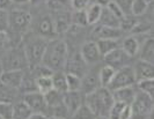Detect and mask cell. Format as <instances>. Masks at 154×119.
<instances>
[{"label":"cell","mask_w":154,"mask_h":119,"mask_svg":"<svg viewBox=\"0 0 154 119\" xmlns=\"http://www.w3.org/2000/svg\"><path fill=\"white\" fill-rule=\"evenodd\" d=\"M80 56L84 59L87 65H93V64L99 63L101 60V56L100 51L97 49V45L95 42H86L85 44L81 46V50H80Z\"/></svg>","instance_id":"30bf717a"},{"label":"cell","mask_w":154,"mask_h":119,"mask_svg":"<svg viewBox=\"0 0 154 119\" xmlns=\"http://www.w3.org/2000/svg\"><path fill=\"white\" fill-rule=\"evenodd\" d=\"M130 106L132 111L131 119H146L153 112V97L138 90Z\"/></svg>","instance_id":"277c9868"},{"label":"cell","mask_w":154,"mask_h":119,"mask_svg":"<svg viewBox=\"0 0 154 119\" xmlns=\"http://www.w3.org/2000/svg\"><path fill=\"white\" fill-rule=\"evenodd\" d=\"M48 119H65V118H62V117H50V118Z\"/></svg>","instance_id":"c3c4849f"},{"label":"cell","mask_w":154,"mask_h":119,"mask_svg":"<svg viewBox=\"0 0 154 119\" xmlns=\"http://www.w3.org/2000/svg\"><path fill=\"white\" fill-rule=\"evenodd\" d=\"M119 22H121V20L118 17H116L108 8H102L99 23L106 25V27H110V28H119Z\"/></svg>","instance_id":"cb8c5ba5"},{"label":"cell","mask_w":154,"mask_h":119,"mask_svg":"<svg viewBox=\"0 0 154 119\" xmlns=\"http://www.w3.org/2000/svg\"><path fill=\"white\" fill-rule=\"evenodd\" d=\"M102 8L103 6H101L97 2H93L89 4L87 8L85 9L86 16H87V22L88 24H97L100 21V16L102 13Z\"/></svg>","instance_id":"44dd1931"},{"label":"cell","mask_w":154,"mask_h":119,"mask_svg":"<svg viewBox=\"0 0 154 119\" xmlns=\"http://www.w3.org/2000/svg\"><path fill=\"white\" fill-rule=\"evenodd\" d=\"M86 66L87 64L84 61V59L81 58L80 53L74 55L71 58H67V61L65 65V68L67 70V73H72V74H75L78 76L82 78L86 73Z\"/></svg>","instance_id":"4fadbf2b"},{"label":"cell","mask_w":154,"mask_h":119,"mask_svg":"<svg viewBox=\"0 0 154 119\" xmlns=\"http://www.w3.org/2000/svg\"><path fill=\"white\" fill-rule=\"evenodd\" d=\"M139 46H140V44H139L138 40L136 37H133V36H130V37H128V38L124 40L121 49L125 52L126 56L131 58V57H134L138 53Z\"/></svg>","instance_id":"d4e9b609"},{"label":"cell","mask_w":154,"mask_h":119,"mask_svg":"<svg viewBox=\"0 0 154 119\" xmlns=\"http://www.w3.org/2000/svg\"><path fill=\"white\" fill-rule=\"evenodd\" d=\"M37 32L39 34L41 37L46 38V40H51L56 36V31H54V22L52 19L49 16H44L39 20L38 24H37Z\"/></svg>","instance_id":"d6986e66"},{"label":"cell","mask_w":154,"mask_h":119,"mask_svg":"<svg viewBox=\"0 0 154 119\" xmlns=\"http://www.w3.org/2000/svg\"><path fill=\"white\" fill-rule=\"evenodd\" d=\"M35 86H36V90L39 91L41 94H43V95L54 89L52 79L49 75H45V76H36V79H35Z\"/></svg>","instance_id":"4316f807"},{"label":"cell","mask_w":154,"mask_h":119,"mask_svg":"<svg viewBox=\"0 0 154 119\" xmlns=\"http://www.w3.org/2000/svg\"><path fill=\"white\" fill-rule=\"evenodd\" d=\"M49 40L43 37H30L24 42L23 44V51L28 61V66L31 68H35L42 64V59L45 52L46 45Z\"/></svg>","instance_id":"3957f363"},{"label":"cell","mask_w":154,"mask_h":119,"mask_svg":"<svg viewBox=\"0 0 154 119\" xmlns=\"http://www.w3.org/2000/svg\"><path fill=\"white\" fill-rule=\"evenodd\" d=\"M52 22H54L56 35H57V34H63V32L67 31L69 29V27H71V24H72L71 14L67 13L66 10L56 12Z\"/></svg>","instance_id":"9a60e30c"},{"label":"cell","mask_w":154,"mask_h":119,"mask_svg":"<svg viewBox=\"0 0 154 119\" xmlns=\"http://www.w3.org/2000/svg\"><path fill=\"white\" fill-rule=\"evenodd\" d=\"M95 43H96L97 49H99L102 57L108 55L109 52H111L112 50L119 48V42H118V40H115V38H102V40H97Z\"/></svg>","instance_id":"7402d4cb"},{"label":"cell","mask_w":154,"mask_h":119,"mask_svg":"<svg viewBox=\"0 0 154 119\" xmlns=\"http://www.w3.org/2000/svg\"><path fill=\"white\" fill-rule=\"evenodd\" d=\"M8 22L9 28L14 32L22 34L24 32L31 23V14L28 10L23 9H13L8 13Z\"/></svg>","instance_id":"8992f818"},{"label":"cell","mask_w":154,"mask_h":119,"mask_svg":"<svg viewBox=\"0 0 154 119\" xmlns=\"http://www.w3.org/2000/svg\"><path fill=\"white\" fill-rule=\"evenodd\" d=\"M114 102L112 93L106 87H99L96 90L87 94L84 101L95 116H108Z\"/></svg>","instance_id":"7a4b0ae2"},{"label":"cell","mask_w":154,"mask_h":119,"mask_svg":"<svg viewBox=\"0 0 154 119\" xmlns=\"http://www.w3.org/2000/svg\"><path fill=\"white\" fill-rule=\"evenodd\" d=\"M8 29H9L8 12L6 9L0 8V32H7Z\"/></svg>","instance_id":"8d00e7d4"},{"label":"cell","mask_w":154,"mask_h":119,"mask_svg":"<svg viewBox=\"0 0 154 119\" xmlns=\"http://www.w3.org/2000/svg\"><path fill=\"white\" fill-rule=\"evenodd\" d=\"M9 44V37L7 32H0V51H4Z\"/></svg>","instance_id":"60d3db41"},{"label":"cell","mask_w":154,"mask_h":119,"mask_svg":"<svg viewBox=\"0 0 154 119\" xmlns=\"http://www.w3.org/2000/svg\"><path fill=\"white\" fill-rule=\"evenodd\" d=\"M118 7L122 9L125 15H130L132 8V0H112Z\"/></svg>","instance_id":"74e56055"},{"label":"cell","mask_w":154,"mask_h":119,"mask_svg":"<svg viewBox=\"0 0 154 119\" xmlns=\"http://www.w3.org/2000/svg\"><path fill=\"white\" fill-rule=\"evenodd\" d=\"M11 4V0H0V8L5 9Z\"/></svg>","instance_id":"7bdbcfd3"},{"label":"cell","mask_w":154,"mask_h":119,"mask_svg":"<svg viewBox=\"0 0 154 119\" xmlns=\"http://www.w3.org/2000/svg\"><path fill=\"white\" fill-rule=\"evenodd\" d=\"M23 102L27 104L32 112H45L46 103L44 95L39 91H29L23 96Z\"/></svg>","instance_id":"9c48e42d"},{"label":"cell","mask_w":154,"mask_h":119,"mask_svg":"<svg viewBox=\"0 0 154 119\" xmlns=\"http://www.w3.org/2000/svg\"><path fill=\"white\" fill-rule=\"evenodd\" d=\"M121 35H122V30L119 28H110V27H106L102 24H99L93 30V36L97 40H102V38L118 40L121 37Z\"/></svg>","instance_id":"e0dca14e"},{"label":"cell","mask_w":154,"mask_h":119,"mask_svg":"<svg viewBox=\"0 0 154 119\" xmlns=\"http://www.w3.org/2000/svg\"><path fill=\"white\" fill-rule=\"evenodd\" d=\"M139 55L140 60H145L148 63H153L154 59V42L152 37L146 38L141 46H139Z\"/></svg>","instance_id":"ffe728a7"},{"label":"cell","mask_w":154,"mask_h":119,"mask_svg":"<svg viewBox=\"0 0 154 119\" xmlns=\"http://www.w3.org/2000/svg\"><path fill=\"white\" fill-rule=\"evenodd\" d=\"M95 119H109L108 116H96Z\"/></svg>","instance_id":"bcb514c9"},{"label":"cell","mask_w":154,"mask_h":119,"mask_svg":"<svg viewBox=\"0 0 154 119\" xmlns=\"http://www.w3.org/2000/svg\"><path fill=\"white\" fill-rule=\"evenodd\" d=\"M54 90L64 94L67 91V83H66V74L63 71H56L51 75Z\"/></svg>","instance_id":"603a6c76"},{"label":"cell","mask_w":154,"mask_h":119,"mask_svg":"<svg viewBox=\"0 0 154 119\" xmlns=\"http://www.w3.org/2000/svg\"><path fill=\"white\" fill-rule=\"evenodd\" d=\"M0 117L2 119H13V104L11 102H0Z\"/></svg>","instance_id":"d590c367"},{"label":"cell","mask_w":154,"mask_h":119,"mask_svg":"<svg viewBox=\"0 0 154 119\" xmlns=\"http://www.w3.org/2000/svg\"><path fill=\"white\" fill-rule=\"evenodd\" d=\"M63 101H64L65 108L67 110V113L72 116L79 109V106L81 104H84L82 93L80 90H75V91L69 90L63 94Z\"/></svg>","instance_id":"8fae6325"},{"label":"cell","mask_w":154,"mask_h":119,"mask_svg":"<svg viewBox=\"0 0 154 119\" xmlns=\"http://www.w3.org/2000/svg\"><path fill=\"white\" fill-rule=\"evenodd\" d=\"M95 117L96 116L94 115V112L85 103L81 104L77 111L72 115V119H95Z\"/></svg>","instance_id":"f1b7e54d"},{"label":"cell","mask_w":154,"mask_h":119,"mask_svg":"<svg viewBox=\"0 0 154 119\" xmlns=\"http://www.w3.org/2000/svg\"><path fill=\"white\" fill-rule=\"evenodd\" d=\"M71 20H72V23L79 25V27H85L88 24L85 9L84 10H74V13L71 15Z\"/></svg>","instance_id":"836d02e7"},{"label":"cell","mask_w":154,"mask_h":119,"mask_svg":"<svg viewBox=\"0 0 154 119\" xmlns=\"http://www.w3.org/2000/svg\"><path fill=\"white\" fill-rule=\"evenodd\" d=\"M2 72H4V66H2V61L0 60V75L2 74Z\"/></svg>","instance_id":"7dc6e473"},{"label":"cell","mask_w":154,"mask_h":119,"mask_svg":"<svg viewBox=\"0 0 154 119\" xmlns=\"http://www.w3.org/2000/svg\"><path fill=\"white\" fill-rule=\"evenodd\" d=\"M136 83V78H134V73H133V68L131 66L126 65L123 66L118 70H116L115 75L111 80L110 85L108 86V89L110 91L119 89V88L124 87H130Z\"/></svg>","instance_id":"5b68a950"},{"label":"cell","mask_w":154,"mask_h":119,"mask_svg":"<svg viewBox=\"0 0 154 119\" xmlns=\"http://www.w3.org/2000/svg\"><path fill=\"white\" fill-rule=\"evenodd\" d=\"M12 2H14V4H19V5H23V4H28L29 2V0H11Z\"/></svg>","instance_id":"ee69618b"},{"label":"cell","mask_w":154,"mask_h":119,"mask_svg":"<svg viewBox=\"0 0 154 119\" xmlns=\"http://www.w3.org/2000/svg\"><path fill=\"white\" fill-rule=\"evenodd\" d=\"M115 72H116L115 68L110 67L108 65H106V66H103L101 68L99 74H97L99 82H100V87L108 88V86L110 85V82H111V80L114 78V75H115Z\"/></svg>","instance_id":"484cf974"},{"label":"cell","mask_w":154,"mask_h":119,"mask_svg":"<svg viewBox=\"0 0 154 119\" xmlns=\"http://www.w3.org/2000/svg\"><path fill=\"white\" fill-rule=\"evenodd\" d=\"M103 58L108 66L115 68V70H118V68L128 65V60L130 57L126 56L125 52L121 48H117L112 50L111 52H109L108 55H106Z\"/></svg>","instance_id":"7c38bea8"},{"label":"cell","mask_w":154,"mask_h":119,"mask_svg":"<svg viewBox=\"0 0 154 119\" xmlns=\"http://www.w3.org/2000/svg\"><path fill=\"white\" fill-rule=\"evenodd\" d=\"M29 2H31L32 5H38L39 2H42V0H29Z\"/></svg>","instance_id":"f6af8a7d"},{"label":"cell","mask_w":154,"mask_h":119,"mask_svg":"<svg viewBox=\"0 0 154 119\" xmlns=\"http://www.w3.org/2000/svg\"><path fill=\"white\" fill-rule=\"evenodd\" d=\"M69 58V49L62 40H51L48 42L45 52L42 59V65L51 71H63Z\"/></svg>","instance_id":"6da1fadb"},{"label":"cell","mask_w":154,"mask_h":119,"mask_svg":"<svg viewBox=\"0 0 154 119\" xmlns=\"http://www.w3.org/2000/svg\"><path fill=\"white\" fill-rule=\"evenodd\" d=\"M46 6L49 9L56 12H60V10H66V8L69 6V0H45Z\"/></svg>","instance_id":"d6a6232c"},{"label":"cell","mask_w":154,"mask_h":119,"mask_svg":"<svg viewBox=\"0 0 154 119\" xmlns=\"http://www.w3.org/2000/svg\"><path fill=\"white\" fill-rule=\"evenodd\" d=\"M0 119H2V118H1V117H0Z\"/></svg>","instance_id":"681fc988"},{"label":"cell","mask_w":154,"mask_h":119,"mask_svg":"<svg viewBox=\"0 0 154 119\" xmlns=\"http://www.w3.org/2000/svg\"><path fill=\"white\" fill-rule=\"evenodd\" d=\"M66 83H67V91H75V90H80L81 87V78L75 74L72 73H67L66 74Z\"/></svg>","instance_id":"4dcf8cb0"},{"label":"cell","mask_w":154,"mask_h":119,"mask_svg":"<svg viewBox=\"0 0 154 119\" xmlns=\"http://www.w3.org/2000/svg\"><path fill=\"white\" fill-rule=\"evenodd\" d=\"M152 25L149 23H143V22H137L134 24V27L132 28L131 31L133 34H144V32H147L151 30Z\"/></svg>","instance_id":"ab89813d"},{"label":"cell","mask_w":154,"mask_h":119,"mask_svg":"<svg viewBox=\"0 0 154 119\" xmlns=\"http://www.w3.org/2000/svg\"><path fill=\"white\" fill-rule=\"evenodd\" d=\"M28 119H48L43 112H31V115L28 117Z\"/></svg>","instance_id":"b9f144b4"},{"label":"cell","mask_w":154,"mask_h":119,"mask_svg":"<svg viewBox=\"0 0 154 119\" xmlns=\"http://www.w3.org/2000/svg\"><path fill=\"white\" fill-rule=\"evenodd\" d=\"M24 80V72L21 70H7L0 75V82L13 89H19Z\"/></svg>","instance_id":"ba28073f"},{"label":"cell","mask_w":154,"mask_h":119,"mask_svg":"<svg viewBox=\"0 0 154 119\" xmlns=\"http://www.w3.org/2000/svg\"><path fill=\"white\" fill-rule=\"evenodd\" d=\"M138 85V89L140 91L145 93L147 95L153 97L154 94V80L153 79H146V80H140L136 82Z\"/></svg>","instance_id":"1f68e13d"},{"label":"cell","mask_w":154,"mask_h":119,"mask_svg":"<svg viewBox=\"0 0 154 119\" xmlns=\"http://www.w3.org/2000/svg\"><path fill=\"white\" fill-rule=\"evenodd\" d=\"M132 68H133V73H134L136 82L140 81V80L153 79L154 78L153 63H148V61L139 59L134 65V67H132Z\"/></svg>","instance_id":"5bb4252c"},{"label":"cell","mask_w":154,"mask_h":119,"mask_svg":"<svg viewBox=\"0 0 154 119\" xmlns=\"http://www.w3.org/2000/svg\"><path fill=\"white\" fill-rule=\"evenodd\" d=\"M69 4L74 10H84L91 2L89 0H69Z\"/></svg>","instance_id":"f35d334b"},{"label":"cell","mask_w":154,"mask_h":119,"mask_svg":"<svg viewBox=\"0 0 154 119\" xmlns=\"http://www.w3.org/2000/svg\"><path fill=\"white\" fill-rule=\"evenodd\" d=\"M2 66H4V71H7V70L23 71L28 66V61L23 49L13 48L11 51H8L5 57V61L2 63Z\"/></svg>","instance_id":"52a82bcc"},{"label":"cell","mask_w":154,"mask_h":119,"mask_svg":"<svg viewBox=\"0 0 154 119\" xmlns=\"http://www.w3.org/2000/svg\"><path fill=\"white\" fill-rule=\"evenodd\" d=\"M149 6V2L147 0H132V8L131 13L133 15H143L147 10Z\"/></svg>","instance_id":"f546056e"},{"label":"cell","mask_w":154,"mask_h":119,"mask_svg":"<svg viewBox=\"0 0 154 119\" xmlns=\"http://www.w3.org/2000/svg\"><path fill=\"white\" fill-rule=\"evenodd\" d=\"M14 90L15 89L7 87V86H5L4 83L0 82V102H11L12 103V100L15 96L12 94Z\"/></svg>","instance_id":"e575fe53"},{"label":"cell","mask_w":154,"mask_h":119,"mask_svg":"<svg viewBox=\"0 0 154 119\" xmlns=\"http://www.w3.org/2000/svg\"><path fill=\"white\" fill-rule=\"evenodd\" d=\"M100 87V82H99V76L96 73H86L85 75L81 78V87L80 91L82 94H89L94 90H96Z\"/></svg>","instance_id":"2e32d148"},{"label":"cell","mask_w":154,"mask_h":119,"mask_svg":"<svg viewBox=\"0 0 154 119\" xmlns=\"http://www.w3.org/2000/svg\"><path fill=\"white\" fill-rule=\"evenodd\" d=\"M31 112L30 108L23 101L13 104V119H28Z\"/></svg>","instance_id":"83f0119b"},{"label":"cell","mask_w":154,"mask_h":119,"mask_svg":"<svg viewBox=\"0 0 154 119\" xmlns=\"http://www.w3.org/2000/svg\"><path fill=\"white\" fill-rule=\"evenodd\" d=\"M112 97H114V101L116 102H121V103L128 104L130 105L136 96V90L133 86H130V87H124V88H119V89H116V90H112Z\"/></svg>","instance_id":"ac0fdd59"}]
</instances>
